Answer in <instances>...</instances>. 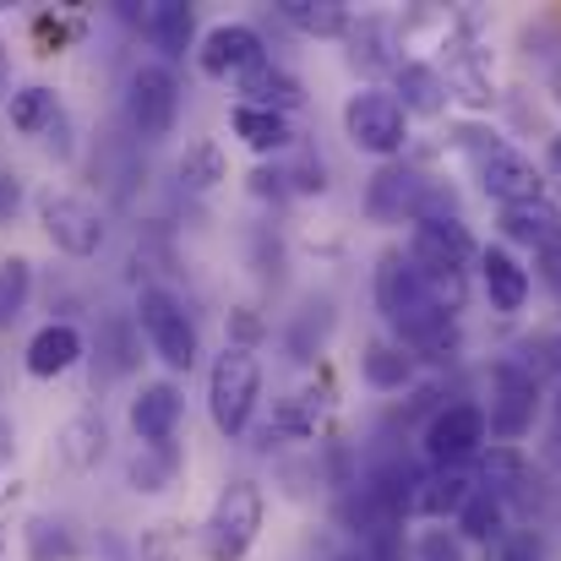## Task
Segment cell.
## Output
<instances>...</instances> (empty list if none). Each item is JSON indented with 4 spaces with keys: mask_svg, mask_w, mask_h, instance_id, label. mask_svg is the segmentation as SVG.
Masks as SVG:
<instances>
[{
    "mask_svg": "<svg viewBox=\"0 0 561 561\" xmlns=\"http://www.w3.org/2000/svg\"><path fill=\"white\" fill-rule=\"evenodd\" d=\"M376 311L387 317V328H392V339L403 344V350H414V360H453L458 355V322L431 300V289H425V273L414 267V256H409V245H387L381 256H376Z\"/></svg>",
    "mask_w": 561,
    "mask_h": 561,
    "instance_id": "6da1fadb",
    "label": "cell"
},
{
    "mask_svg": "<svg viewBox=\"0 0 561 561\" xmlns=\"http://www.w3.org/2000/svg\"><path fill=\"white\" fill-rule=\"evenodd\" d=\"M256 398H262V360H256V350L224 344V355H213V366H207V414H213L218 436L240 442L251 431Z\"/></svg>",
    "mask_w": 561,
    "mask_h": 561,
    "instance_id": "7a4b0ae2",
    "label": "cell"
},
{
    "mask_svg": "<svg viewBox=\"0 0 561 561\" xmlns=\"http://www.w3.org/2000/svg\"><path fill=\"white\" fill-rule=\"evenodd\" d=\"M262 518H267V496L256 480H229L202 524V557L207 561H245L256 535H262Z\"/></svg>",
    "mask_w": 561,
    "mask_h": 561,
    "instance_id": "3957f363",
    "label": "cell"
},
{
    "mask_svg": "<svg viewBox=\"0 0 561 561\" xmlns=\"http://www.w3.org/2000/svg\"><path fill=\"white\" fill-rule=\"evenodd\" d=\"M458 148L469 153V164H474V181L480 191L496 202V207H518V202H540L546 196V181H540V170L518 153V148H507L502 137H485V131H458Z\"/></svg>",
    "mask_w": 561,
    "mask_h": 561,
    "instance_id": "277c9868",
    "label": "cell"
},
{
    "mask_svg": "<svg viewBox=\"0 0 561 561\" xmlns=\"http://www.w3.org/2000/svg\"><path fill=\"white\" fill-rule=\"evenodd\" d=\"M137 328H142V339H148V350L170 366L175 376H191L196 371V355H202V339H196V322H191V311L170 295V289H159V284H148L142 295H137Z\"/></svg>",
    "mask_w": 561,
    "mask_h": 561,
    "instance_id": "5b68a950",
    "label": "cell"
},
{
    "mask_svg": "<svg viewBox=\"0 0 561 561\" xmlns=\"http://www.w3.org/2000/svg\"><path fill=\"white\" fill-rule=\"evenodd\" d=\"M33 207H38V229L49 234L55 251H66V256H77V262H88V256L104 251L110 224H104L99 202H88L82 191H55L49 186V191L33 196Z\"/></svg>",
    "mask_w": 561,
    "mask_h": 561,
    "instance_id": "8992f818",
    "label": "cell"
},
{
    "mask_svg": "<svg viewBox=\"0 0 561 561\" xmlns=\"http://www.w3.org/2000/svg\"><path fill=\"white\" fill-rule=\"evenodd\" d=\"M344 137H350L360 153L392 164V159H403V148H409V110H403L387 88H360V93L344 99Z\"/></svg>",
    "mask_w": 561,
    "mask_h": 561,
    "instance_id": "52a82bcc",
    "label": "cell"
},
{
    "mask_svg": "<svg viewBox=\"0 0 561 561\" xmlns=\"http://www.w3.org/2000/svg\"><path fill=\"white\" fill-rule=\"evenodd\" d=\"M126 115H131V131L142 142L170 137L175 121H181V77H175V66H164V60L131 66V77H126Z\"/></svg>",
    "mask_w": 561,
    "mask_h": 561,
    "instance_id": "ba28073f",
    "label": "cell"
},
{
    "mask_svg": "<svg viewBox=\"0 0 561 561\" xmlns=\"http://www.w3.org/2000/svg\"><path fill=\"white\" fill-rule=\"evenodd\" d=\"M485 436H491V425H485L480 403H436L420 431V453L431 469H458L485 447Z\"/></svg>",
    "mask_w": 561,
    "mask_h": 561,
    "instance_id": "9c48e42d",
    "label": "cell"
},
{
    "mask_svg": "<svg viewBox=\"0 0 561 561\" xmlns=\"http://www.w3.org/2000/svg\"><path fill=\"white\" fill-rule=\"evenodd\" d=\"M535 414H540V381L524 360H496L491 366V409H485V425L496 442H518L535 431Z\"/></svg>",
    "mask_w": 561,
    "mask_h": 561,
    "instance_id": "30bf717a",
    "label": "cell"
},
{
    "mask_svg": "<svg viewBox=\"0 0 561 561\" xmlns=\"http://www.w3.org/2000/svg\"><path fill=\"white\" fill-rule=\"evenodd\" d=\"M262 60H267V44H262V33L251 22H218L196 44V71L207 82H240Z\"/></svg>",
    "mask_w": 561,
    "mask_h": 561,
    "instance_id": "8fae6325",
    "label": "cell"
},
{
    "mask_svg": "<svg viewBox=\"0 0 561 561\" xmlns=\"http://www.w3.org/2000/svg\"><path fill=\"white\" fill-rule=\"evenodd\" d=\"M181 414H186V392L181 381L159 376V381H142L126 403V425L137 436V447H175V431H181Z\"/></svg>",
    "mask_w": 561,
    "mask_h": 561,
    "instance_id": "7c38bea8",
    "label": "cell"
},
{
    "mask_svg": "<svg viewBox=\"0 0 561 561\" xmlns=\"http://www.w3.org/2000/svg\"><path fill=\"white\" fill-rule=\"evenodd\" d=\"M409 256L431 273H463L469 262H480V245L463 218H420L409 229Z\"/></svg>",
    "mask_w": 561,
    "mask_h": 561,
    "instance_id": "4fadbf2b",
    "label": "cell"
},
{
    "mask_svg": "<svg viewBox=\"0 0 561 561\" xmlns=\"http://www.w3.org/2000/svg\"><path fill=\"white\" fill-rule=\"evenodd\" d=\"M425 191H431V181L414 164L392 159V164L376 170L371 186H366V213H371L376 224H414L420 207H425Z\"/></svg>",
    "mask_w": 561,
    "mask_h": 561,
    "instance_id": "5bb4252c",
    "label": "cell"
},
{
    "mask_svg": "<svg viewBox=\"0 0 561 561\" xmlns=\"http://www.w3.org/2000/svg\"><path fill=\"white\" fill-rule=\"evenodd\" d=\"M480 284H485L491 311H502V317H518V311L529 306V289H535L529 267H524L507 245H485V251H480Z\"/></svg>",
    "mask_w": 561,
    "mask_h": 561,
    "instance_id": "9a60e30c",
    "label": "cell"
},
{
    "mask_svg": "<svg viewBox=\"0 0 561 561\" xmlns=\"http://www.w3.org/2000/svg\"><path fill=\"white\" fill-rule=\"evenodd\" d=\"M480 491H491L496 502H524L535 491V463L518 442H491L480 453V469H474Z\"/></svg>",
    "mask_w": 561,
    "mask_h": 561,
    "instance_id": "2e32d148",
    "label": "cell"
},
{
    "mask_svg": "<svg viewBox=\"0 0 561 561\" xmlns=\"http://www.w3.org/2000/svg\"><path fill=\"white\" fill-rule=\"evenodd\" d=\"M234 88V104H251V110H278V115H289V110H300L306 104V88H300V77L295 71H284L273 55L262 60V66H251L240 82H229Z\"/></svg>",
    "mask_w": 561,
    "mask_h": 561,
    "instance_id": "e0dca14e",
    "label": "cell"
},
{
    "mask_svg": "<svg viewBox=\"0 0 561 561\" xmlns=\"http://www.w3.org/2000/svg\"><path fill=\"white\" fill-rule=\"evenodd\" d=\"M82 355H88V344H82V333H77L71 322H44V328L27 339L22 366H27V376H38V381H55V376L71 371Z\"/></svg>",
    "mask_w": 561,
    "mask_h": 561,
    "instance_id": "ac0fdd59",
    "label": "cell"
},
{
    "mask_svg": "<svg viewBox=\"0 0 561 561\" xmlns=\"http://www.w3.org/2000/svg\"><path fill=\"white\" fill-rule=\"evenodd\" d=\"M142 33H148L153 49H164V66L186 60V49L202 44V38H196V11H191L186 0H153V5L142 11Z\"/></svg>",
    "mask_w": 561,
    "mask_h": 561,
    "instance_id": "d6986e66",
    "label": "cell"
},
{
    "mask_svg": "<svg viewBox=\"0 0 561 561\" xmlns=\"http://www.w3.org/2000/svg\"><path fill=\"white\" fill-rule=\"evenodd\" d=\"M392 99H398L409 115L436 121V115L447 110V99H453V82H447L431 60H403V66L392 71Z\"/></svg>",
    "mask_w": 561,
    "mask_h": 561,
    "instance_id": "ffe728a7",
    "label": "cell"
},
{
    "mask_svg": "<svg viewBox=\"0 0 561 561\" xmlns=\"http://www.w3.org/2000/svg\"><path fill=\"white\" fill-rule=\"evenodd\" d=\"M104 453H110V425H104L99 409H82V414H71V420L55 431V458H60L66 469H77V474L99 469Z\"/></svg>",
    "mask_w": 561,
    "mask_h": 561,
    "instance_id": "44dd1931",
    "label": "cell"
},
{
    "mask_svg": "<svg viewBox=\"0 0 561 561\" xmlns=\"http://www.w3.org/2000/svg\"><path fill=\"white\" fill-rule=\"evenodd\" d=\"M229 131H234L251 153H262V159H273V153H289V148H295V126H289V115H278V110L234 104V110H229Z\"/></svg>",
    "mask_w": 561,
    "mask_h": 561,
    "instance_id": "7402d4cb",
    "label": "cell"
},
{
    "mask_svg": "<svg viewBox=\"0 0 561 561\" xmlns=\"http://www.w3.org/2000/svg\"><path fill=\"white\" fill-rule=\"evenodd\" d=\"M480 491V480L458 463V469H425V485H420V496H414V513L420 518H458L463 513V502Z\"/></svg>",
    "mask_w": 561,
    "mask_h": 561,
    "instance_id": "603a6c76",
    "label": "cell"
},
{
    "mask_svg": "<svg viewBox=\"0 0 561 561\" xmlns=\"http://www.w3.org/2000/svg\"><path fill=\"white\" fill-rule=\"evenodd\" d=\"M322 420H328V392H322V387H295L289 398H278L273 425H267L262 442H273V436H284V442H306V436L322 431Z\"/></svg>",
    "mask_w": 561,
    "mask_h": 561,
    "instance_id": "cb8c5ba5",
    "label": "cell"
},
{
    "mask_svg": "<svg viewBox=\"0 0 561 561\" xmlns=\"http://www.w3.org/2000/svg\"><path fill=\"white\" fill-rule=\"evenodd\" d=\"M5 121H11V131H22V137H44V131H55V126L66 121V110H60V99H55L49 82H22V88L11 93V104H5Z\"/></svg>",
    "mask_w": 561,
    "mask_h": 561,
    "instance_id": "d4e9b609",
    "label": "cell"
},
{
    "mask_svg": "<svg viewBox=\"0 0 561 561\" xmlns=\"http://www.w3.org/2000/svg\"><path fill=\"white\" fill-rule=\"evenodd\" d=\"M414 350H403L398 339H371L366 355H360V376L371 381L376 392H403L414 381Z\"/></svg>",
    "mask_w": 561,
    "mask_h": 561,
    "instance_id": "484cf974",
    "label": "cell"
},
{
    "mask_svg": "<svg viewBox=\"0 0 561 561\" xmlns=\"http://www.w3.org/2000/svg\"><path fill=\"white\" fill-rule=\"evenodd\" d=\"M453 529L463 546H502L507 540V502H496L491 491H474L463 502V513L453 518Z\"/></svg>",
    "mask_w": 561,
    "mask_h": 561,
    "instance_id": "4316f807",
    "label": "cell"
},
{
    "mask_svg": "<svg viewBox=\"0 0 561 561\" xmlns=\"http://www.w3.org/2000/svg\"><path fill=\"white\" fill-rule=\"evenodd\" d=\"M278 11H284L289 27H300L311 38H344V33H355V16H350L344 0H284Z\"/></svg>",
    "mask_w": 561,
    "mask_h": 561,
    "instance_id": "83f0119b",
    "label": "cell"
},
{
    "mask_svg": "<svg viewBox=\"0 0 561 561\" xmlns=\"http://www.w3.org/2000/svg\"><path fill=\"white\" fill-rule=\"evenodd\" d=\"M175 474H181V447H137L131 463H126V480H131L137 496H159V491H170Z\"/></svg>",
    "mask_w": 561,
    "mask_h": 561,
    "instance_id": "f1b7e54d",
    "label": "cell"
},
{
    "mask_svg": "<svg viewBox=\"0 0 561 561\" xmlns=\"http://www.w3.org/2000/svg\"><path fill=\"white\" fill-rule=\"evenodd\" d=\"M22 551H27V561H77L82 557V546H77L71 524L44 518V513L22 524Z\"/></svg>",
    "mask_w": 561,
    "mask_h": 561,
    "instance_id": "f546056e",
    "label": "cell"
},
{
    "mask_svg": "<svg viewBox=\"0 0 561 561\" xmlns=\"http://www.w3.org/2000/svg\"><path fill=\"white\" fill-rule=\"evenodd\" d=\"M551 229H561V207L551 196L540 202H518V207H502V234L518 240V245H540Z\"/></svg>",
    "mask_w": 561,
    "mask_h": 561,
    "instance_id": "4dcf8cb0",
    "label": "cell"
},
{
    "mask_svg": "<svg viewBox=\"0 0 561 561\" xmlns=\"http://www.w3.org/2000/svg\"><path fill=\"white\" fill-rule=\"evenodd\" d=\"M229 175V164H224V148L213 142V137H202V142H191L186 153H181V186L186 191H213L218 181Z\"/></svg>",
    "mask_w": 561,
    "mask_h": 561,
    "instance_id": "1f68e13d",
    "label": "cell"
},
{
    "mask_svg": "<svg viewBox=\"0 0 561 561\" xmlns=\"http://www.w3.org/2000/svg\"><path fill=\"white\" fill-rule=\"evenodd\" d=\"M27 295H33V262L27 256H5L0 262V333L27 311Z\"/></svg>",
    "mask_w": 561,
    "mask_h": 561,
    "instance_id": "d6a6232c",
    "label": "cell"
},
{
    "mask_svg": "<svg viewBox=\"0 0 561 561\" xmlns=\"http://www.w3.org/2000/svg\"><path fill=\"white\" fill-rule=\"evenodd\" d=\"M137 561H191L186 529L181 524H148L137 535Z\"/></svg>",
    "mask_w": 561,
    "mask_h": 561,
    "instance_id": "836d02e7",
    "label": "cell"
},
{
    "mask_svg": "<svg viewBox=\"0 0 561 561\" xmlns=\"http://www.w3.org/2000/svg\"><path fill=\"white\" fill-rule=\"evenodd\" d=\"M414 561H469V546L458 540V529L431 524V529L414 535Z\"/></svg>",
    "mask_w": 561,
    "mask_h": 561,
    "instance_id": "e575fe53",
    "label": "cell"
},
{
    "mask_svg": "<svg viewBox=\"0 0 561 561\" xmlns=\"http://www.w3.org/2000/svg\"><path fill=\"white\" fill-rule=\"evenodd\" d=\"M131 328H137V317L126 322V317H110L104 328H99V339L110 344V376H126L137 366V355H131Z\"/></svg>",
    "mask_w": 561,
    "mask_h": 561,
    "instance_id": "d590c367",
    "label": "cell"
},
{
    "mask_svg": "<svg viewBox=\"0 0 561 561\" xmlns=\"http://www.w3.org/2000/svg\"><path fill=\"white\" fill-rule=\"evenodd\" d=\"M535 267H540V284L557 295V306H561V229H551V234L535 245Z\"/></svg>",
    "mask_w": 561,
    "mask_h": 561,
    "instance_id": "8d00e7d4",
    "label": "cell"
},
{
    "mask_svg": "<svg viewBox=\"0 0 561 561\" xmlns=\"http://www.w3.org/2000/svg\"><path fill=\"white\" fill-rule=\"evenodd\" d=\"M284 181H289V191H300V196H322L328 191V170H322V159H311V153H300L289 170H284Z\"/></svg>",
    "mask_w": 561,
    "mask_h": 561,
    "instance_id": "74e56055",
    "label": "cell"
},
{
    "mask_svg": "<svg viewBox=\"0 0 561 561\" xmlns=\"http://www.w3.org/2000/svg\"><path fill=\"white\" fill-rule=\"evenodd\" d=\"M262 333H267V322H262L251 306H234V311H229V344H234V350H256Z\"/></svg>",
    "mask_w": 561,
    "mask_h": 561,
    "instance_id": "f35d334b",
    "label": "cell"
},
{
    "mask_svg": "<svg viewBox=\"0 0 561 561\" xmlns=\"http://www.w3.org/2000/svg\"><path fill=\"white\" fill-rule=\"evenodd\" d=\"M496 561H546V546H540L535 529H518V535H507L496 546Z\"/></svg>",
    "mask_w": 561,
    "mask_h": 561,
    "instance_id": "ab89813d",
    "label": "cell"
},
{
    "mask_svg": "<svg viewBox=\"0 0 561 561\" xmlns=\"http://www.w3.org/2000/svg\"><path fill=\"white\" fill-rule=\"evenodd\" d=\"M33 33H38V44H44V55H55V49H60V44H66V38L77 33V27H66L60 16H49V11H44V16H33Z\"/></svg>",
    "mask_w": 561,
    "mask_h": 561,
    "instance_id": "60d3db41",
    "label": "cell"
},
{
    "mask_svg": "<svg viewBox=\"0 0 561 561\" xmlns=\"http://www.w3.org/2000/svg\"><path fill=\"white\" fill-rule=\"evenodd\" d=\"M546 458L561 463V392L551 398V431H546Z\"/></svg>",
    "mask_w": 561,
    "mask_h": 561,
    "instance_id": "b9f144b4",
    "label": "cell"
},
{
    "mask_svg": "<svg viewBox=\"0 0 561 561\" xmlns=\"http://www.w3.org/2000/svg\"><path fill=\"white\" fill-rule=\"evenodd\" d=\"M16 202H22L16 175H0V218H11V213H16Z\"/></svg>",
    "mask_w": 561,
    "mask_h": 561,
    "instance_id": "7bdbcfd3",
    "label": "cell"
},
{
    "mask_svg": "<svg viewBox=\"0 0 561 561\" xmlns=\"http://www.w3.org/2000/svg\"><path fill=\"white\" fill-rule=\"evenodd\" d=\"M546 366L561 376V333H551V339H546Z\"/></svg>",
    "mask_w": 561,
    "mask_h": 561,
    "instance_id": "ee69618b",
    "label": "cell"
},
{
    "mask_svg": "<svg viewBox=\"0 0 561 561\" xmlns=\"http://www.w3.org/2000/svg\"><path fill=\"white\" fill-rule=\"evenodd\" d=\"M5 82H11V44H5V33H0V93H5Z\"/></svg>",
    "mask_w": 561,
    "mask_h": 561,
    "instance_id": "f6af8a7d",
    "label": "cell"
},
{
    "mask_svg": "<svg viewBox=\"0 0 561 561\" xmlns=\"http://www.w3.org/2000/svg\"><path fill=\"white\" fill-rule=\"evenodd\" d=\"M546 159H551V170H557V175H561V131H557V137H551V142H546Z\"/></svg>",
    "mask_w": 561,
    "mask_h": 561,
    "instance_id": "bcb514c9",
    "label": "cell"
},
{
    "mask_svg": "<svg viewBox=\"0 0 561 561\" xmlns=\"http://www.w3.org/2000/svg\"><path fill=\"white\" fill-rule=\"evenodd\" d=\"M0 551H5V524H0Z\"/></svg>",
    "mask_w": 561,
    "mask_h": 561,
    "instance_id": "7dc6e473",
    "label": "cell"
}]
</instances>
